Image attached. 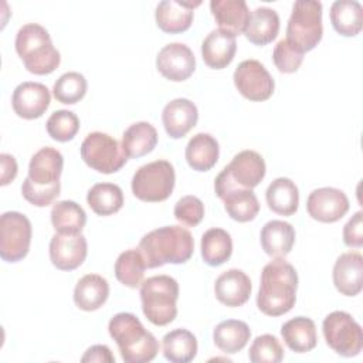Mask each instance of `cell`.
Returning a JSON list of instances; mask_svg holds the SVG:
<instances>
[{
	"label": "cell",
	"mask_w": 363,
	"mask_h": 363,
	"mask_svg": "<svg viewBox=\"0 0 363 363\" xmlns=\"http://www.w3.org/2000/svg\"><path fill=\"white\" fill-rule=\"evenodd\" d=\"M298 274L284 258H274L261 272L257 306L267 316L288 313L296 302Z\"/></svg>",
	"instance_id": "cell-1"
},
{
	"label": "cell",
	"mask_w": 363,
	"mask_h": 363,
	"mask_svg": "<svg viewBox=\"0 0 363 363\" xmlns=\"http://www.w3.org/2000/svg\"><path fill=\"white\" fill-rule=\"evenodd\" d=\"M147 268L164 264H184L194 251V240L189 230L180 225H164L145 234L139 241Z\"/></svg>",
	"instance_id": "cell-2"
},
{
	"label": "cell",
	"mask_w": 363,
	"mask_h": 363,
	"mask_svg": "<svg viewBox=\"0 0 363 363\" xmlns=\"http://www.w3.org/2000/svg\"><path fill=\"white\" fill-rule=\"evenodd\" d=\"M111 337L116 342L121 356L126 363H146L156 357L159 343L153 333L129 312H119L108 323Z\"/></svg>",
	"instance_id": "cell-3"
},
{
	"label": "cell",
	"mask_w": 363,
	"mask_h": 363,
	"mask_svg": "<svg viewBox=\"0 0 363 363\" xmlns=\"http://www.w3.org/2000/svg\"><path fill=\"white\" fill-rule=\"evenodd\" d=\"M16 51L26 69L35 75L51 74L61 62L60 51L52 45L48 31L37 23L20 27L16 35Z\"/></svg>",
	"instance_id": "cell-4"
},
{
	"label": "cell",
	"mask_w": 363,
	"mask_h": 363,
	"mask_svg": "<svg viewBox=\"0 0 363 363\" xmlns=\"http://www.w3.org/2000/svg\"><path fill=\"white\" fill-rule=\"evenodd\" d=\"M179 284L169 275H155L140 285L142 311L156 326H166L177 316Z\"/></svg>",
	"instance_id": "cell-5"
},
{
	"label": "cell",
	"mask_w": 363,
	"mask_h": 363,
	"mask_svg": "<svg viewBox=\"0 0 363 363\" xmlns=\"http://www.w3.org/2000/svg\"><path fill=\"white\" fill-rule=\"evenodd\" d=\"M322 3L315 0H298L286 26V41L305 54L313 50L322 40Z\"/></svg>",
	"instance_id": "cell-6"
},
{
	"label": "cell",
	"mask_w": 363,
	"mask_h": 363,
	"mask_svg": "<svg viewBox=\"0 0 363 363\" xmlns=\"http://www.w3.org/2000/svg\"><path fill=\"white\" fill-rule=\"evenodd\" d=\"M174 167L167 160H155L140 166L132 177V193L147 203L164 201L174 189Z\"/></svg>",
	"instance_id": "cell-7"
},
{
	"label": "cell",
	"mask_w": 363,
	"mask_h": 363,
	"mask_svg": "<svg viewBox=\"0 0 363 363\" xmlns=\"http://www.w3.org/2000/svg\"><path fill=\"white\" fill-rule=\"evenodd\" d=\"M326 345L343 357H353L362 352V326L345 311L330 312L322 323Z\"/></svg>",
	"instance_id": "cell-8"
},
{
	"label": "cell",
	"mask_w": 363,
	"mask_h": 363,
	"mask_svg": "<svg viewBox=\"0 0 363 363\" xmlns=\"http://www.w3.org/2000/svg\"><path fill=\"white\" fill-rule=\"evenodd\" d=\"M81 157L94 170L111 174L121 170L128 156L122 149V145L108 133L91 132L81 143Z\"/></svg>",
	"instance_id": "cell-9"
},
{
	"label": "cell",
	"mask_w": 363,
	"mask_h": 363,
	"mask_svg": "<svg viewBox=\"0 0 363 363\" xmlns=\"http://www.w3.org/2000/svg\"><path fill=\"white\" fill-rule=\"evenodd\" d=\"M33 228L30 220L18 211H6L0 217V257L6 262L21 261L30 250Z\"/></svg>",
	"instance_id": "cell-10"
},
{
	"label": "cell",
	"mask_w": 363,
	"mask_h": 363,
	"mask_svg": "<svg viewBox=\"0 0 363 363\" xmlns=\"http://www.w3.org/2000/svg\"><path fill=\"white\" fill-rule=\"evenodd\" d=\"M214 190L217 197L224 201V208L233 220L238 223H248L257 217L259 203L255 193L252 189L238 187L231 180L225 169H223L216 177Z\"/></svg>",
	"instance_id": "cell-11"
},
{
	"label": "cell",
	"mask_w": 363,
	"mask_h": 363,
	"mask_svg": "<svg viewBox=\"0 0 363 363\" xmlns=\"http://www.w3.org/2000/svg\"><path fill=\"white\" fill-rule=\"evenodd\" d=\"M238 92L254 102L267 101L275 88V82L268 69L257 60H244L238 64L233 75Z\"/></svg>",
	"instance_id": "cell-12"
},
{
	"label": "cell",
	"mask_w": 363,
	"mask_h": 363,
	"mask_svg": "<svg viewBox=\"0 0 363 363\" xmlns=\"http://www.w3.org/2000/svg\"><path fill=\"white\" fill-rule=\"evenodd\" d=\"M308 214L320 223H336L349 211L347 196L335 187L315 189L306 200Z\"/></svg>",
	"instance_id": "cell-13"
},
{
	"label": "cell",
	"mask_w": 363,
	"mask_h": 363,
	"mask_svg": "<svg viewBox=\"0 0 363 363\" xmlns=\"http://www.w3.org/2000/svg\"><path fill=\"white\" fill-rule=\"evenodd\" d=\"M157 71L170 81H186L196 69L193 51L183 43H170L164 45L156 57Z\"/></svg>",
	"instance_id": "cell-14"
},
{
	"label": "cell",
	"mask_w": 363,
	"mask_h": 363,
	"mask_svg": "<svg viewBox=\"0 0 363 363\" xmlns=\"http://www.w3.org/2000/svg\"><path fill=\"white\" fill-rule=\"evenodd\" d=\"M86 238L79 234H54L50 241V259L57 269H77L86 258Z\"/></svg>",
	"instance_id": "cell-15"
},
{
	"label": "cell",
	"mask_w": 363,
	"mask_h": 363,
	"mask_svg": "<svg viewBox=\"0 0 363 363\" xmlns=\"http://www.w3.org/2000/svg\"><path fill=\"white\" fill-rule=\"evenodd\" d=\"M50 102V91L41 82H21L16 86L11 96V106L23 119H37L43 116L48 109Z\"/></svg>",
	"instance_id": "cell-16"
},
{
	"label": "cell",
	"mask_w": 363,
	"mask_h": 363,
	"mask_svg": "<svg viewBox=\"0 0 363 363\" xmlns=\"http://www.w3.org/2000/svg\"><path fill=\"white\" fill-rule=\"evenodd\" d=\"M201 4L196 1L182 0H163L156 6L155 18L157 27L169 34L183 33L190 28L194 17V9Z\"/></svg>",
	"instance_id": "cell-17"
},
{
	"label": "cell",
	"mask_w": 363,
	"mask_h": 363,
	"mask_svg": "<svg viewBox=\"0 0 363 363\" xmlns=\"http://www.w3.org/2000/svg\"><path fill=\"white\" fill-rule=\"evenodd\" d=\"M333 284L346 296H356L363 288V257L357 251L343 252L333 265Z\"/></svg>",
	"instance_id": "cell-18"
},
{
	"label": "cell",
	"mask_w": 363,
	"mask_h": 363,
	"mask_svg": "<svg viewBox=\"0 0 363 363\" xmlns=\"http://www.w3.org/2000/svg\"><path fill=\"white\" fill-rule=\"evenodd\" d=\"M231 180L242 189H254L265 177L267 166L262 156L255 150H242L224 167Z\"/></svg>",
	"instance_id": "cell-19"
},
{
	"label": "cell",
	"mask_w": 363,
	"mask_h": 363,
	"mask_svg": "<svg viewBox=\"0 0 363 363\" xmlns=\"http://www.w3.org/2000/svg\"><path fill=\"white\" fill-rule=\"evenodd\" d=\"M197 121V106L187 98H176L167 102L162 112V122L164 130L173 139H180L186 136L196 126Z\"/></svg>",
	"instance_id": "cell-20"
},
{
	"label": "cell",
	"mask_w": 363,
	"mask_h": 363,
	"mask_svg": "<svg viewBox=\"0 0 363 363\" xmlns=\"http://www.w3.org/2000/svg\"><path fill=\"white\" fill-rule=\"evenodd\" d=\"M251 279L250 277L237 268L224 271L214 284L216 298L225 306L237 308L244 305L251 295Z\"/></svg>",
	"instance_id": "cell-21"
},
{
	"label": "cell",
	"mask_w": 363,
	"mask_h": 363,
	"mask_svg": "<svg viewBox=\"0 0 363 363\" xmlns=\"http://www.w3.org/2000/svg\"><path fill=\"white\" fill-rule=\"evenodd\" d=\"M64 167V157L60 150L45 146L35 152L28 164V179L43 187L60 183Z\"/></svg>",
	"instance_id": "cell-22"
},
{
	"label": "cell",
	"mask_w": 363,
	"mask_h": 363,
	"mask_svg": "<svg viewBox=\"0 0 363 363\" xmlns=\"http://www.w3.org/2000/svg\"><path fill=\"white\" fill-rule=\"evenodd\" d=\"M235 51V35L220 28L207 34L201 44V57L206 65L213 69L225 68L234 60Z\"/></svg>",
	"instance_id": "cell-23"
},
{
	"label": "cell",
	"mask_w": 363,
	"mask_h": 363,
	"mask_svg": "<svg viewBox=\"0 0 363 363\" xmlns=\"http://www.w3.org/2000/svg\"><path fill=\"white\" fill-rule=\"evenodd\" d=\"M210 10L220 30L233 35L245 31L251 11L244 0H211Z\"/></svg>",
	"instance_id": "cell-24"
},
{
	"label": "cell",
	"mask_w": 363,
	"mask_h": 363,
	"mask_svg": "<svg viewBox=\"0 0 363 363\" xmlns=\"http://www.w3.org/2000/svg\"><path fill=\"white\" fill-rule=\"evenodd\" d=\"M261 247L272 258H285L295 244V228L282 220H271L261 230Z\"/></svg>",
	"instance_id": "cell-25"
},
{
	"label": "cell",
	"mask_w": 363,
	"mask_h": 363,
	"mask_svg": "<svg viewBox=\"0 0 363 363\" xmlns=\"http://www.w3.org/2000/svg\"><path fill=\"white\" fill-rule=\"evenodd\" d=\"M109 296L108 281L98 274L84 275L74 288L75 305L86 312L99 309Z\"/></svg>",
	"instance_id": "cell-26"
},
{
	"label": "cell",
	"mask_w": 363,
	"mask_h": 363,
	"mask_svg": "<svg viewBox=\"0 0 363 363\" xmlns=\"http://www.w3.org/2000/svg\"><path fill=\"white\" fill-rule=\"evenodd\" d=\"M281 335L285 345L295 353L311 352L318 343L315 322L306 316H296L285 322Z\"/></svg>",
	"instance_id": "cell-27"
},
{
	"label": "cell",
	"mask_w": 363,
	"mask_h": 363,
	"mask_svg": "<svg viewBox=\"0 0 363 363\" xmlns=\"http://www.w3.org/2000/svg\"><path fill=\"white\" fill-rule=\"evenodd\" d=\"M279 31V16L271 7H257L250 14L247 28L244 31L245 38L255 45H267Z\"/></svg>",
	"instance_id": "cell-28"
},
{
	"label": "cell",
	"mask_w": 363,
	"mask_h": 363,
	"mask_svg": "<svg viewBox=\"0 0 363 363\" xmlns=\"http://www.w3.org/2000/svg\"><path fill=\"white\" fill-rule=\"evenodd\" d=\"M330 23L343 37H354L363 27V7L356 0H336L330 6Z\"/></svg>",
	"instance_id": "cell-29"
},
{
	"label": "cell",
	"mask_w": 363,
	"mask_h": 363,
	"mask_svg": "<svg viewBox=\"0 0 363 363\" xmlns=\"http://www.w3.org/2000/svg\"><path fill=\"white\" fill-rule=\"evenodd\" d=\"M184 155L189 166L193 170L207 172L218 160V142L210 133H197L189 140Z\"/></svg>",
	"instance_id": "cell-30"
},
{
	"label": "cell",
	"mask_w": 363,
	"mask_h": 363,
	"mask_svg": "<svg viewBox=\"0 0 363 363\" xmlns=\"http://www.w3.org/2000/svg\"><path fill=\"white\" fill-rule=\"evenodd\" d=\"M157 145V130L149 122L132 123L122 135V149L128 157L138 159L150 153Z\"/></svg>",
	"instance_id": "cell-31"
},
{
	"label": "cell",
	"mask_w": 363,
	"mask_h": 363,
	"mask_svg": "<svg viewBox=\"0 0 363 363\" xmlns=\"http://www.w3.org/2000/svg\"><path fill=\"white\" fill-rule=\"evenodd\" d=\"M268 207L279 216H292L299 206V191L296 184L288 177L275 179L265 193Z\"/></svg>",
	"instance_id": "cell-32"
},
{
	"label": "cell",
	"mask_w": 363,
	"mask_h": 363,
	"mask_svg": "<svg viewBox=\"0 0 363 363\" xmlns=\"http://www.w3.org/2000/svg\"><path fill=\"white\" fill-rule=\"evenodd\" d=\"M251 337L248 325L238 319H227L220 322L213 330L214 345L224 353L234 354L245 347Z\"/></svg>",
	"instance_id": "cell-33"
},
{
	"label": "cell",
	"mask_w": 363,
	"mask_h": 363,
	"mask_svg": "<svg viewBox=\"0 0 363 363\" xmlns=\"http://www.w3.org/2000/svg\"><path fill=\"white\" fill-rule=\"evenodd\" d=\"M163 354L172 363L191 362L197 354V339L187 329H173L162 339Z\"/></svg>",
	"instance_id": "cell-34"
},
{
	"label": "cell",
	"mask_w": 363,
	"mask_h": 363,
	"mask_svg": "<svg viewBox=\"0 0 363 363\" xmlns=\"http://www.w3.org/2000/svg\"><path fill=\"white\" fill-rule=\"evenodd\" d=\"M200 250L207 265L218 267L228 261L233 254L231 235L223 228H210L201 237Z\"/></svg>",
	"instance_id": "cell-35"
},
{
	"label": "cell",
	"mask_w": 363,
	"mask_h": 363,
	"mask_svg": "<svg viewBox=\"0 0 363 363\" xmlns=\"http://www.w3.org/2000/svg\"><path fill=\"white\" fill-rule=\"evenodd\" d=\"M51 223L60 234H79L85 227L86 214L78 203L61 200L51 208Z\"/></svg>",
	"instance_id": "cell-36"
},
{
	"label": "cell",
	"mask_w": 363,
	"mask_h": 363,
	"mask_svg": "<svg viewBox=\"0 0 363 363\" xmlns=\"http://www.w3.org/2000/svg\"><path fill=\"white\" fill-rule=\"evenodd\" d=\"M86 203L98 216H111L123 206V191L113 183H96L86 194Z\"/></svg>",
	"instance_id": "cell-37"
},
{
	"label": "cell",
	"mask_w": 363,
	"mask_h": 363,
	"mask_svg": "<svg viewBox=\"0 0 363 363\" xmlns=\"http://www.w3.org/2000/svg\"><path fill=\"white\" fill-rule=\"evenodd\" d=\"M146 262L139 248H130L119 254L115 261L116 279L129 288H138L143 282Z\"/></svg>",
	"instance_id": "cell-38"
},
{
	"label": "cell",
	"mask_w": 363,
	"mask_h": 363,
	"mask_svg": "<svg viewBox=\"0 0 363 363\" xmlns=\"http://www.w3.org/2000/svg\"><path fill=\"white\" fill-rule=\"evenodd\" d=\"M88 89V82L85 77L79 72L69 71L62 74L52 86V94L55 99L65 105H74L79 102Z\"/></svg>",
	"instance_id": "cell-39"
},
{
	"label": "cell",
	"mask_w": 363,
	"mask_h": 363,
	"mask_svg": "<svg viewBox=\"0 0 363 363\" xmlns=\"http://www.w3.org/2000/svg\"><path fill=\"white\" fill-rule=\"evenodd\" d=\"M48 135L57 142H68L75 138L79 130L78 116L67 109H60L51 113L45 123Z\"/></svg>",
	"instance_id": "cell-40"
},
{
	"label": "cell",
	"mask_w": 363,
	"mask_h": 363,
	"mask_svg": "<svg viewBox=\"0 0 363 363\" xmlns=\"http://www.w3.org/2000/svg\"><path fill=\"white\" fill-rule=\"evenodd\" d=\"M248 359L252 363H279L284 359V349L274 335L265 333L254 339Z\"/></svg>",
	"instance_id": "cell-41"
},
{
	"label": "cell",
	"mask_w": 363,
	"mask_h": 363,
	"mask_svg": "<svg viewBox=\"0 0 363 363\" xmlns=\"http://www.w3.org/2000/svg\"><path fill=\"white\" fill-rule=\"evenodd\" d=\"M272 60L279 72L292 74L299 69L303 61V54L284 38L277 43L272 52Z\"/></svg>",
	"instance_id": "cell-42"
},
{
	"label": "cell",
	"mask_w": 363,
	"mask_h": 363,
	"mask_svg": "<svg viewBox=\"0 0 363 363\" xmlns=\"http://www.w3.org/2000/svg\"><path fill=\"white\" fill-rule=\"evenodd\" d=\"M174 217L187 227H196L204 217V204L196 196H184L174 204Z\"/></svg>",
	"instance_id": "cell-43"
},
{
	"label": "cell",
	"mask_w": 363,
	"mask_h": 363,
	"mask_svg": "<svg viewBox=\"0 0 363 363\" xmlns=\"http://www.w3.org/2000/svg\"><path fill=\"white\" fill-rule=\"evenodd\" d=\"M60 190H61L60 183L48 187H43V186L34 184L28 177H26L21 184L23 197L35 207H47L48 204H51L58 197Z\"/></svg>",
	"instance_id": "cell-44"
},
{
	"label": "cell",
	"mask_w": 363,
	"mask_h": 363,
	"mask_svg": "<svg viewBox=\"0 0 363 363\" xmlns=\"http://www.w3.org/2000/svg\"><path fill=\"white\" fill-rule=\"evenodd\" d=\"M343 241L347 247L359 248L363 245V213L357 211L343 227Z\"/></svg>",
	"instance_id": "cell-45"
},
{
	"label": "cell",
	"mask_w": 363,
	"mask_h": 363,
	"mask_svg": "<svg viewBox=\"0 0 363 363\" xmlns=\"http://www.w3.org/2000/svg\"><path fill=\"white\" fill-rule=\"evenodd\" d=\"M82 363L96 362V363H115V356L111 349L105 345H94L86 349L84 356L81 357Z\"/></svg>",
	"instance_id": "cell-46"
},
{
	"label": "cell",
	"mask_w": 363,
	"mask_h": 363,
	"mask_svg": "<svg viewBox=\"0 0 363 363\" xmlns=\"http://www.w3.org/2000/svg\"><path fill=\"white\" fill-rule=\"evenodd\" d=\"M0 166H1V177H0V184L6 186L10 182H13L17 176V162L14 159V156L9 155V153H1L0 155Z\"/></svg>",
	"instance_id": "cell-47"
}]
</instances>
